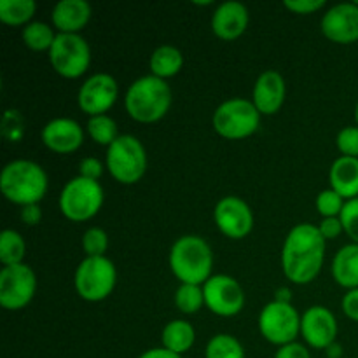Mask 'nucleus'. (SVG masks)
<instances>
[{
    "instance_id": "nucleus-2",
    "label": "nucleus",
    "mask_w": 358,
    "mask_h": 358,
    "mask_svg": "<svg viewBox=\"0 0 358 358\" xmlns=\"http://www.w3.org/2000/svg\"><path fill=\"white\" fill-rule=\"evenodd\" d=\"M49 178L44 168L30 159H14L0 173V191L17 206L38 205L45 198Z\"/></svg>"
},
{
    "instance_id": "nucleus-37",
    "label": "nucleus",
    "mask_w": 358,
    "mask_h": 358,
    "mask_svg": "<svg viewBox=\"0 0 358 358\" xmlns=\"http://www.w3.org/2000/svg\"><path fill=\"white\" fill-rule=\"evenodd\" d=\"M318 229H320L322 236L325 238V241L336 240V238H339L343 233H345V227H343V222H341V219H339V217L322 219Z\"/></svg>"
},
{
    "instance_id": "nucleus-3",
    "label": "nucleus",
    "mask_w": 358,
    "mask_h": 358,
    "mask_svg": "<svg viewBox=\"0 0 358 358\" xmlns=\"http://www.w3.org/2000/svg\"><path fill=\"white\" fill-rule=\"evenodd\" d=\"M170 269L180 283L205 285L212 278L213 252L208 241L196 234H185L171 245Z\"/></svg>"
},
{
    "instance_id": "nucleus-32",
    "label": "nucleus",
    "mask_w": 358,
    "mask_h": 358,
    "mask_svg": "<svg viewBox=\"0 0 358 358\" xmlns=\"http://www.w3.org/2000/svg\"><path fill=\"white\" fill-rule=\"evenodd\" d=\"M346 199L343 196H339L338 192L332 191V189H325L320 194L317 196V212L320 213L324 219H331V217H339L341 215L343 208H345Z\"/></svg>"
},
{
    "instance_id": "nucleus-38",
    "label": "nucleus",
    "mask_w": 358,
    "mask_h": 358,
    "mask_svg": "<svg viewBox=\"0 0 358 358\" xmlns=\"http://www.w3.org/2000/svg\"><path fill=\"white\" fill-rule=\"evenodd\" d=\"M341 310L350 320L358 322V289L348 290L341 299Z\"/></svg>"
},
{
    "instance_id": "nucleus-40",
    "label": "nucleus",
    "mask_w": 358,
    "mask_h": 358,
    "mask_svg": "<svg viewBox=\"0 0 358 358\" xmlns=\"http://www.w3.org/2000/svg\"><path fill=\"white\" fill-rule=\"evenodd\" d=\"M20 217H21V222H23L24 226H37L42 219L41 206L38 205L23 206V208H21Z\"/></svg>"
},
{
    "instance_id": "nucleus-16",
    "label": "nucleus",
    "mask_w": 358,
    "mask_h": 358,
    "mask_svg": "<svg viewBox=\"0 0 358 358\" xmlns=\"http://www.w3.org/2000/svg\"><path fill=\"white\" fill-rule=\"evenodd\" d=\"M320 28L331 42L355 44L358 42V6L355 2L336 3L322 16Z\"/></svg>"
},
{
    "instance_id": "nucleus-45",
    "label": "nucleus",
    "mask_w": 358,
    "mask_h": 358,
    "mask_svg": "<svg viewBox=\"0 0 358 358\" xmlns=\"http://www.w3.org/2000/svg\"><path fill=\"white\" fill-rule=\"evenodd\" d=\"M355 3H357V6H358V0H355Z\"/></svg>"
},
{
    "instance_id": "nucleus-41",
    "label": "nucleus",
    "mask_w": 358,
    "mask_h": 358,
    "mask_svg": "<svg viewBox=\"0 0 358 358\" xmlns=\"http://www.w3.org/2000/svg\"><path fill=\"white\" fill-rule=\"evenodd\" d=\"M138 358H182V355H177V353L170 352V350L161 346V348L147 350V352H143Z\"/></svg>"
},
{
    "instance_id": "nucleus-30",
    "label": "nucleus",
    "mask_w": 358,
    "mask_h": 358,
    "mask_svg": "<svg viewBox=\"0 0 358 358\" xmlns=\"http://www.w3.org/2000/svg\"><path fill=\"white\" fill-rule=\"evenodd\" d=\"M175 306L180 313L194 315L205 306V294L203 285H192V283H180L175 292Z\"/></svg>"
},
{
    "instance_id": "nucleus-39",
    "label": "nucleus",
    "mask_w": 358,
    "mask_h": 358,
    "mask_svg": "<svg viewBox=\"0 0 358 358\" xmlns=\"http://www.w3.org/2000/svg\"><path fill=\"white\" fill-rule=\"evenodd\" d=\"M275 358H311V355L306 346L294 341L285 346H280L278 352L275 353Z\"/></svg>"
},
{
    "instance_id": "nucleus-24",
    "label": "nucleus",
    "mask_w": 358,
    "mask_h": 358,
    "mask_svg": "<svg viewBox=\"0 0 358 358\" xmlns=\"http://www.w3.org/2000/svg\"><path fill=\"white\" fill-rule=\"evenodd\" d=\"M161 343H163V348L177 355H184L194 346L196 329L185 320H171L170 324L164 325L161 332Z\"/></svg>"
},
{
    "instance_id": "nucleus-4",
    "label": "nucleus",
    "mask_w": 358,
    "mask_h": 358,
    "mask_svg": "<svg viewBox=\"0 0 358 358\" xmlns=\"http://www.w3.org/2000/svg\"><path fill=\"white\" fill-rule=\"evenodd\" d=\"M129 117L142 124H154L168 114L171 107V90L166 80L143 76L129 84L124 96Z\"/></svg>"
},
{
    "instance_id": "nucleus-8",
    "label": "nucleus",
    "mask_w": 358,
    "mask_h": 358,
    "mask_svg": "<svg viewBox=\"0 0 358 358\" xmlns=\"http://www.w3.org/2000/svg\"><path fill=\"white\" fill-rule=\"evenodd\" d=\"M117 271L108 257H84L73 275V285L80 299L100 303L115 289Z\"/></svg>"
},
{
    "instance_id": "nucleus-42",
    "label": "nucleus",
    "mask_w": 358,
    "mask_h": 358,
    "mask_svg": "<svg viewBox=\"0 0 358 358\" xmlns=\"http://www.w3.org/2000/svg\"><path fill=\"white\" fill-rule=\"evenodd\" d=\"M278 303H285V304H292V290L289 287H280L278 290L275 292V299Z\"/></svg>"
},
{
    "instance_id": "nucleus-1",
    "label": "nucleus",
    "mask_w": 358,
    "mask_h": 358,
    "mask_svg": "<svg viewBox=\"0 0 358 358\" xmlns=\"http://www.w3.org/2000/svg\"><path fill=\"white\" fill-rule=\"evenodd\" d=\"M325 261V238L315 224H297L287 234L282 248V269L294 285L311 283Z\"/></svg>"
},
{
    "instance_id": "nucleus-29",
    "label": "nucleus",
    "mask_w": 358,
    "mask_h": 358,
    "mask_svg": "<svg viewBox=\"0 0 358 358\" xmlns=\"http://www.w3.org/2000/svg\"><path fill=\"white\" fill-rule=\"evenodd\" d=\"M205 358H245V350L234 336L215 334L206 345Z\"/></svg>"
},
{
    "instance_id": "nucleus-6",
    "label": "nucleus",
    "mask_w": 358,
    "mask_h": 358,
    "mask_svg": "<svg viewBox=\"0 0 358 358\" xmlns=\"http://www.w3.org/2000/svg\"><path fill=\"white\" fill-rule=\"evenodd\" d=\"M105 201L100 182L90 180L80 175L66 182L59 192V210L72 222L91 220L101 210Z\"/></svg>"
},
{
    "instance_id": "nucleus-10",
    "label": "nucleus",
    "mask_w": 358,
    "mask_h": 358,
    "mask_svg": "<svg viewBox=\"0 0 358 358\" xmlns=\"http://www.w3.org/2000/svg\"><path fill=\"white\" fill-rule=\"evenodd\" d=\"M259 332L266 341L278 348L289 345L301 334V315L294 304L271 301L259 315Z\"/></svg>"
},
{
    "instance_id": "nucleus-43",
    "label": "nucleus",
    "mask_w": 358,
    "mask_h": 358,
    "mask_svg": "<svg viewBox=\"0 0 358 358\" xmlns=\"http://www.w3.org/2000/svg\"><path fill=\"white\" fill-rule=\"evenodd\" d=\"M325 352H327V357L329 358H341V355H343V346L339 345V343H334V345L329 346V348L325 350Z\"/></svg>"
},
{
    "instance_id": "nucleus-5",
    "label": "nucleus",
    "mask_w": 358,
    "mask_h": 358,
    "mask_svg": "<svg viewBox=\"0 0 358 358\" xmlns=\"http://www.w3.org/2000/svg\"><path fill=\"white\" fill-rule=\"evenodd\" d=\"M105 168L122 185L142 180L147 171V152L143 143L133 135H121L105 154Z\"/></svg>"
},
{
    "instance_id": "nucleus-26",
    "label": "nucleus",
    "mask_w": 358,
    "mask_h": 358,
    "mask_svg": "<svg viewBox=\"0 0 358 358\" xmlns=\"http://www.w3.org/2000/svg\"><path fill=\"white\" fill-rule=\"evenodd\" d=\"M56 35H58V31H55V27H51V24L42 23V21H31L21 30V41L31 51L49 52Z\"/></svg>"
},
{
    "instance_id": "nucleus-34",
    "label": "nucleus",
    "mask_w": 358,
    "mask_h": 358,
    "mask_svg": "<svg viewBox=\"0 0 358 358\" xmlns=\"http://www.w3.org/2000/svg\"><path fill=\"white\" fill-rule=\"evenodd\" d=\"M336 145L341 156L358 157V126H346L338 133Z\"/></svg>"
},
{
    "instance_id": "nucleus-23",
    "label": "nucleus",
    "mask_w": 358,
    "mask_h": 358,
    "mask_svg": "<svg viewBox=\"0 0 358 358\" xmlns=\"http://www.w3.org/2000/svg\"><path fill=\"white\" fill-rule=\"evenodd\" d=\"M184 66V55L175 45H159L149 59L150 76L166 80L177 76Z\"/></svg>"
},
{
    "instance_id": "nucleus-9",
    "label": "nucleus",
    "mask_w": 358,
    "mask_h": 358,
    "mask_svg": "<svg viewBox=\"0 0 358 358\" xmlns=\"http://www.w3.org/2000/svg\"><path fill=\"white\" fill-rule=\"evenodd\" d=\"M48 55L52 70L65 79H79L91 65L90 44L77 34L56 35Z\"/></svg>"
},
{
    "instance_id": "nucleus-17",
    "label": "nucleus",
    "mask_w": 358,
    "mask_h": 358,
    "mask_svg": "<svg viewBox=\"0 0 358 358\" xmlns=\"http://www.w3.org/2000/svg\"><path fill=\"white\" fill-rule=\"evenodd\" d=\"M42 143L56 154H72L83 145L84 129L76 119H51L41 131Z\"/></svg>"
},
{
    "instance_id": "nucleus-12",
    "label": "nucleus",
    "mask_w": 358,
    "mask_h": 358,
    "mask_svg": "<svg viewBox=\"0 0 358 358\" xmlns=\"http://www.w3.org/2000/svg\"><path fill=\"white\" fill-rule=\"evenodd\" d=\"M203 294H205V306L217 317H234L245 306L243 289L238 280L229 275H213L203 285Z\"/></svg>"
},
{
    "instance_id": "nucleus-35",
    "label": "nucleus",
    "mask_w": 358,
    "mask_h": 358,
    "mask_svg": "<svg viewBox=\"0 0 358 358\" xmlns=\"http://www.w3.org/2000/svg\"><path fill=\"white\" fill-rule=\"evenodd\" d=\"M283 6L290 10L304 16V14H313L325 6V0H285Z\"/></svg>"
},
{
    "instance_id": "nucleus-15",
    "label": "nucleus",
    "mask_w": 358,
    "mask_h": 358,
    "mask_svg": "<svg viewBox=\"0 0 358 358\" xmlns=\"http://www.w3.org/2000/svg\"><path fill=\"white\" fill-rule=\"evenodd\" d=\"M336 315L325 306H311L301 317V336L310 348L327 350L338 338Z\"/></svg>"
},
{
    "instance_id": "nucleus-31",
    "label": "nucleus",
    "mask_w": 358,
    "mask_h": 358,
    "mask_svg": "<svg viewBox=\"0 0 358 358\" xmlns=\"http://www.w3.org/2000/svg\"><path fill=\"white\" fill-rule=\"evenodd\" d=\"M80 243L86 257H105L108 250V234L101 227H90L83 234Z\"/></svg>"
},
{
    "instance_id": "nucleus-18",
    "label": "nucleus",
    "mask_w": 358,
    "mask_h": 358,
    "mask_svg": "<svg viewBox=\"0 0 358 358\" xmlns=\"http://www.w3.org/2000/svg\"><path fill=\"white\" fill-rule=\"evenodd\" d=\"M287 86L282 73L276 70H266L257 77L252 91V103L261 115H275L285 101Z\"/></svg>"
},
{
    "instance_id": "nucleus-36",
    "label": "nucleus",
    "mask_w": 358,
    "mask_h": 358,
    "mask_svg": "<svg viewBox=\"0 0 358 358\" xmlns=\"http://www.w3.org/2000/svg\"><path fill=\"white\" fill-rule=\"evenodd\" d=\"M79 175L90 180H96L103 175V164L96 157H84L79 163Z\"/></svg>"
},
{
    "instance_id": "nucleus-11",
    "label": "nucleus",
    "mask_w": 358,
    "mask_h": 358,
    "mask_svg": "<svg viewBox=\"0 0 358 358\" xmlns=\"http://www.w3.org/2000/svg\"><path fill=\"white\" fill-rule=\"evenodd\" d=\"M37 292V276L28 264L2 268L0 271V304L7 311H20L31 303Z\"/></svg>"
},
{
    "instance_id": "nucleus-25",
    "label": "nucleus",
    "mask_w": 358,
    "mask_h": 358,
    "mask_svg": "<svg viewBox=\"0 0 358 358\" xmlns=\"http://www.w3.org/2000/svg\"><path fill=\"white\" fill-rule=\"evenodd\" d=\"M34 0H0V21L7 27H27L35 16Z\"/></svg>"
},
{
    "instance_id": "nucleus-44",
    "label": "nucleus",
    "mask_w": 358,
    "mask_h": 358,
    "mask_svg": "<svg viewBox=\"0 0 358 358\" xmlns=\"http://www.w3.org/2000/svg\"><path fill=\"white\" fill-rule=\"evenodd\" d=\"M355 121H357V126H358V101H357V105H355Z\"/></svg>"
},
{
    "instance_id": "nucleus-21",
    "label": "nucleus",
    "mask_w": 358,
    "mask_h": 358,
    "mask_svg": "<svg viewBox=\"0 0 358 358\" xmlns=\"http://www.w3.org/2000/svg\"><path fill=\"white\" fill-rule=\"evenodd\" d=\"M329 184L346 201L358 198V157L339 156L334 159L329 170Z\"/></svg>"
},
{
    "instance_id": "nucleus-13",
    "label": "nucleus",
    "mask_w": 358,
    "mask_h": 358,
    "mask_svg": "<svg viewBox=\"0 0 358 358\" xmlns=\"http://www.w3.org/2000/svg\"><path fill=\"white\" fill-rule=\"evenodd\" d=\"M119 98L117 80L110 73H94L90 79L84 80L83 86L77 93V103L79 108L90 117L103 115L114 107Z\"/></svg>"
},
{
    "instance_id": "nucleus-7",
    "label": "nucleus",
    "mask_w": 358,
    "mask_h": 358,
    "mask_svg": "<svg viewBox=\"0 0 358 358\" xmlns=\"http://www.w3.org/2000/svg\"><path fill=\"white\" fill-rule=\"evenodd\" d=\"M213 129L226 140H243L261 126V112L247 98H229L213 112Z\"/></svg>"
},
{
    "instance_id": "nucleus-28",
    "label": "nucleus",
    "mask_w": 358,
    "mask_h": 358,
    "mask_svg": "<svg viewBox=\"0 0 358 358\" xmlns=\"http://www.w3.org/2000/svg\"><path fill=\"white\" fill-rule=\"evenodd\" d=\"M86 131L94 143L107 147V149L121 136L117 131V122L107 114L87 119Z\"/></svg>"
},
{
    "instance_id": "nucleus-20",
    "label": "nucleus",
    "mask_w": 358,
    "mask_h": 358,
    "mask_svg": "<svg viewBox=\"0 0 358 358\" xmlns=\"http://www.w3.org/2000/svg\"><path fill=\"white\" fill-rule=\"evenodd\" d=\"M91 6L86 0H62L52 7L51 21L58 34H77L84 30L91 20Z\"/></svg>"
},
{
    "instance_id": "nucleus-19",
    "label": "nucleus",
    "mask_w": 358,
    "mask_h": 358,
    "mask_svg": "<svg viewBox=\"0 0 358 358\" xmlns=\"http://www.w3.org/2000/svg\"><path fill=\"white\" fill-rule=\"evenodd\" d=\"M250 14L241 2H224L213 10L212 30L220 41H236L247 31Z\"/></svg>"
},
{
    "instance_id": "nucleus-33",
    "label": "nucleus",
    "mask_w": 358,
    "mask_h": 358,
    "mask_svg": "<svg viewBox=\"0 0 358 358\" xmlns=\"http://www.w3.org/2000/svg\"><path fill=\"white\" fill-rule=\"evenodd\" d=\"M339 219L345 227L346 236L352 240V243L358 245V198L348 199L345 203V208H343Z\"/></svg>"
},
{
    "instance_id": "nucleus-27",
    "label": "nucleus",
    "mask_w": 358,
    "mask_h": 358,
    "mask_svg": "<svg viewBox=\"0 0 358 358\" xmlns=\"http://www.w3.org/2000/svg\"><path fill=\"white\" fill-rule=\"evenodd\" d=\"M24 254H27V243L17 231L6 229L0 234V262L3 268L23 264Z\"/></svg>"
},
{
    "instance_id": "nucleus-14",
    "label": "nucleus",
    "mask_w": 358,
    "mask_h": 358,
    "mask_svg": "<svg viewBox=\"0 0 358 358\" xmlns=\"http://www.w3.org/2000/svg\"><path fill=\"white\" fill-rule=\"evenodd\" d=\"M215 226L229 240H243L254 229L252 208L238 196H226L213 210Z\"/></svg>"
},
{
    "instance_id": "nucleus-22",
    "label": "nucleus",
    "mask_w": 358,
    "mask_h": 358,
    "mask_svg": "<svg viewBox=\"0 0 358 358\" xmlns=\"http://www.w3.org/2000/svg\"><path fill=\"white\" fill-rule=\"evenodd\" d=\"M331 273L334 282L346 290L358 289V245L348 243L336 252Z\"/></svg>"
}]
</instances>
